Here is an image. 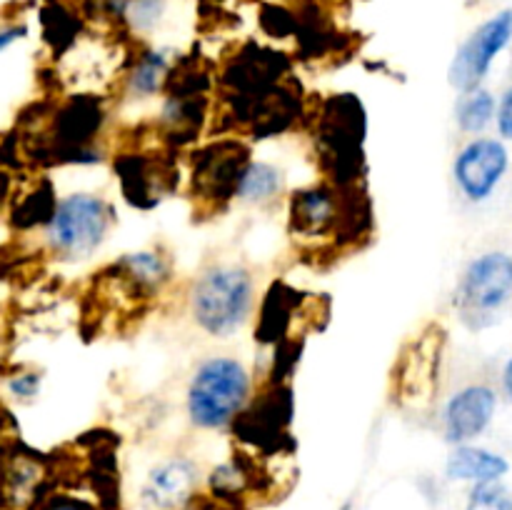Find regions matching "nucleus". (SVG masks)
Listing matches in <instances>:
<instances>
[{"label": "nucleus", "instance_id": "aec40b11", "mask_svg": "<svg viewBox=\"0 0 512 510\" xmlns=\"http://www.w3.org/2000/svg\"><path fill=\"white\" fill-rule=\"evenodd\" d=\"M465 510H512V495L500 480L473 485Z\"/></svg>", "mask_w": 512, "mask_h": 510}, {"label": "nucleus", "instance_id": "dca6fc26", "mask_svg": "<svg viewBox=\"0 0 512 510\" xmlns=\"http://www.w3.org/2000/svg\"><path fill=\"white\" fill-rule=\"evenodd\" d=\"M285 190V175L278 165L265 163V160H253L245 170L238 188V200L253 205H268L280 198Z\"/></svg>", "mask_w": 512, "mask_h": 510}, {"label": "nucleus", "instance_id": "4be33fe9", "mask_svg": "<svg viewBox=\"0 0 512 510\" xmlns=\"http://www.w3.org/2000/svg\"><path fill=\"white\" fill-rule=\"evenodd\" d=\"M38 510H98V505L88 503V500L78 498V495L55 493L48 495V498L38 505Z\"/></svg>", "mask_w": 512, "mask_h": 510}, {"label": "nucleus", "instance_id": "0eeeda50", "mask_svg": "<svg viewBox=\"0 0 512 510\" xmlns=\"http://www.w3.org/2000/svg\"><path fill=\"white\" fill-rule=\"evenodd\" d=\"M253 163L250 148L240 138H218L200 145L190 158V190L205 210H223L238 200L240 180Z\"/></svg>", "mask_w": 512, "mask_h": 510}, {"label": "nucleus", "instance_id": "f3484780", "mask_svg": "<svg viewBox=\"0 0 512 510\" xmlns=\"http://www.w3.org/2000/svg\"><path fill=\"white\" fill-rule=\"evenodd\" d=\"M55 205H58V198L53 193V185L48 180H40L30 193L15 200L13 210H10V220L20 230H30L35 225H43L45 228L50 223V218H53Z\"/></svg>", "mask_w": 512, "mask_h": 510}, {"label": "nucleus", "instance_id": "4468645a", "mask_svg": "<svg viewBox=\"0 0 512 510\" xmlns=\"http://www.w3.org/2000/svg\"><path fill=\"white\" fill-rule=\"evenodd\" d=\"M510 473L508 458L480 445H455L445 463V475L455 483H495Z\"/></svg>", "mask_w": 512, "mask_h": 510}, {"label": "nucleus", "instance_id": "a878e982", "mask_svg": "<svg viewBox=\"0 0 512 510\" xmlns=\"http://www.w3.org/2000/svg\"><path fill=\"white\" fill-rule=\"evenodd\" d=\"M8 195H10V175L5 173V170H0V208L5 205Z\"/></svg>", "mask_w": 512, "mask_h": 510}, {"label": "nucleus", "instance_id": "b1692460", "mask_svg": "<svg viewBox=\"0 0 512 510\" xmlns=\"http://www.w3.org/2000/svg\"><path fill=\"white\" fill-rule=\"evenodd\" d=\"M25 33H28L25 25H8V28L0 30V53L8 50L13 43H18L20 38H25Z\"/></svg>", "mask_w": 512, "mask_h": 510}, {"label": "nucleus", "instance_id": "f257e3e1", "mask_svg": "<svg viewBox=\"0 0 512 510\" xmlns=\"http://www.w3.org/2000/svg\"><path fill=\"white\" fill-rule=\"evenodd\" d=\"M370 223V203L358 183L335 185L323 180L295 190L288 200L290 235L305 245L348 243L368 235Z\"/></svg>", "mask_w": 512, "mask_h": 510}, {"label": "nucleus", "instance_id": "ddd939ff", "mask_svg": "<svg viewBox=\"0 0 512 510\" xmlns=\"http://www.w3.org/2000/svg\"><path fill=\"white\" fill-rule=\"evenodd\" d=\"M173 278L170 258L160 250H135L105 270V280L130 298H153L163 293Z\"/></svg>", "mask_w": 512, "mask_h": 510}, {"label": "nucleus", "instance_id": "393cba45", "mask_svg": "<svg viewBox=\"0 0 512 510\" xmlns=\"http://www.w3.org/2000/svg\"><path fill=\"white\" fill-rule=\"evenodd\" d=\"M503 390L505 395H508V400L512 403V358L505 363L503 368Z\"/></svg>", "mask_w": 512, "mask_h": 510}, {"label": "nucleus", "instance_id": "2eb2a0df", "mask_svg": "<svg viewBox=\"0 0 512 510\" xmlns=\"http://www.w3.org/2000/svg\"><path fill=\"white\" fill-rule=\"evenodd\" d=\"M173 68L175 63L168 50H140L130 68L125 70V93L130 98H153V95L165 93Z\"/></svg>", "mask_w": 512, "mask_h": 510}, {"label": "nucleus", "instance_id": "f03ea898", "mask_svg": "<svg viewBox=\"0 0 512 510\" xmlns=\"http://www.w3.org/2000/svg\"><path fill=\"white\" fill-rule=\"evenodd\" d=\"M255 278L240 263H213L195 278L188 293V310L200 333L233 338L255 313Z\"/></svg>", "mask_w": 512, "mask_h": 510}, {"label": "nucleus", "instance_id": "20e7f679", "mask_svg": "<svg viewBox=\"0 0 512 510\" xmlns=\"http://www.w3.org/2000/svg\"><path fill=\"white\" fill-rule=\"evenodd\" d=\"M365 110L353 93L323 100L315 113V150L325 170V180L335 185H355L363 170Z\"/></svg>", "mask_w": 512, "mask_h": 510}, {"label": "nucleus", "instance_id": "39448f33", "mask_svg": "<svg viewBox=\"0 0 512 510\" xmlns=\"http://www.w3.org/2000/svg\"><path fill=\"white\" fill-rule=\"evenodd\" d=\"M115 223L113 205L95 193L65 195L45 225L48 248L58 258L85 260L105 243Z\"/></svg>", "mask_w": 512, "mask_h": 510}, {"label": "nucleus", "instance_id": "6e6552de", "mask_svg": "<svg viewBox=\"0 0 512 510\" xmlns=\"http://www.w3.org/2000/svg\"><path fill=\"white\" fill-rule=\"evenodd\" d=\"M512 43V8L498 10L488 20L478 25L458 53L453 55L448 68V83L458 93H470L475 88H483V80L488 78L490 68L498 60V55Z\"/></svg>", "mask_w": 512, "mask_h": 510}, {"label": "nucleus", "instance_id": "f8f14e48", "mask_svg": "<svg viewBox=\"0 0 512 510\" xmlns=\"http://www.w3.org/2000/svg\"><path fill=\"white\" fill-rule=\"evenodd\" d=\"M125 198L138 208H153L175 188L173 165L155 153H125L115 160Z\"/></svg>", "mask_w": 512, "mask_h": 510}, {"label": "nucleus", "instance_id": "423d86ee", "mask_svg": "<svg viewBox=\"0 0 512 510\" xmlns=\"http://www.w3.org/2000/svg\"><path fill=\"white\" fill-rule=\"evenodd\" d=\"M512 298V255L503 250H490L478 255L463 270L455 308L468 328L480 330L495 320V315Z\"/></svg>", "mask_w": 512, "mask_h": 510}, {"label": "nucleus", "instance_id": "5701e85b", "mask_svg": "<svg viewBox=\"0 0 512 510\" xmlns=\"http://www.w3.org/2000/svg\"><path fill=\"white\" fill-rule=\"evenodd\" d=\"M495 123H498V133L503 140H512V88L505 90V95L498 103V115H495Z\"/></svg>", "mask_w": 512, "mask_h": 510}, {"label": "nucleus", "instance_id": "6ab92c4d", "mask_svg": "<svg viewBox=\"0 0 512 510\" xmlns=\"http://www.w3.org/2000/svg\"><path fill=\"white\" fill-rule=\"evenodd\" d=\"M168 13V0H128L120 23L135 35H148L163 23Z\"/></svg>", "mask_w": 512, "mask_h": 510}, {"label": "nucleus", "instance_id": "bb28decb", "mask_svg": "<svg viewBox=\"0 0 512 510\" xmlns=\"http://www.w3.org/2000/svg\"><path fill=\"white\" fill-rule=\"evenodd\" d=\"M340 510H353V508H350V505H345V508H340Z\"/></svg>", "mask_w": 512, "mask_h": 510}, {"label": "nucleus", "instance_id": "1a4fd4ad", "mask_svg": "<svg viewBox=\"0 0 512 510\" xmlns=\"http://www.w3.org/2000/svg\"><path fill=\"white\" fill-rule=\"evenodd\" d=\"M508 168L510 153L505 148L503 138H483V135H478L470 143H465L460 153L455 155V185L470 203H483L495 193Z\"/></svg>", "mask_w": 512, "mask_h": 510}, {"label": "nucleus", "instance_id": "a211bd4d", "mask_svg": "<svg viewBox=\"0 0 512 510\" xmlns=\"http://www.w3.org/2000/svg\"><path fill=\"white\" fill-rule=\"evenodd\" d=\"M498 115V100L490 90L475 88L470 93H460L458 108H455V123L463 133L480 135Z\"/></svg>", "mask_w": 512, "mask_h": 510}, {"label": "nucleus", "instance_id": "412c9836", "mask_svg": "<svg viewBox=\"0 0 512 510\" xmlns=\"http://www.w3.org/2000/svg\"><path fill=\"white\" fill-rule=\"evenodd\" d=\"M40 385H43V375L35 373V370H23V373H15L13 378H8V390L18 400H33L40 393Z\"/></svg>", "mask_w": 512, "mask_h": 510}, {"label": "nucleus", "instance_id": "9d476101", "mask_svg": "<svg viewBox=\"0 0 512 510\" xmlns=\"http://www.w3.org/2000/svg\"><path fill=\"white\" fill-rule=\"evenodd\" d=\"M498 410V393L485 383L465 385L445 405L443 433L450 445H468L490 428Z\"/></svg>", "mask_w": 512, "mask_h": 510}, {"label": "nucleus", "instance_id": "7ed1b4c3", "mask_svg": "<svg viewBox=\"0 0 512 510\" xmlns=\"http://www.w3.org/2000/svg\"><path fill=\"white\" fill-rule=\"evenodd\" d=\"M253 400V375L230 355L200 360L185 390V413L198 430L233 428Z\"/></svg>", "mask_w": 512, "mask_h": 510}, {"label": "nucleus", "instance_id": "9b49d317", "mask_svg": "<svg viewBox=\"0 0 512 510\" xmlns=\"http://www.w3.org/2000/svg\"><path fill=\"white\" fill-rule=\"evenodd\" d=\"M200 470L190 458H168L155 465L140 488L143 510H185L198 498Z\"/></svg>", "mask_w": 512, "mask_h": 510}]
</instances>
